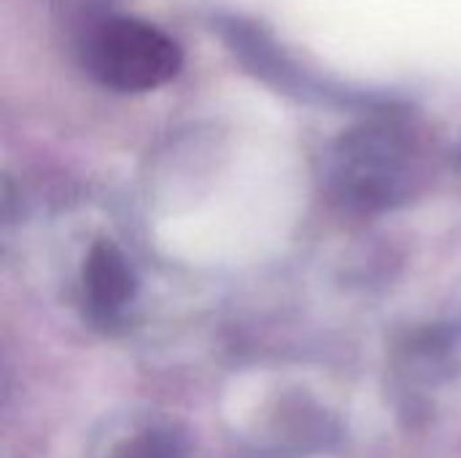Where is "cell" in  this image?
<instances>
[{"instance_id": "2", "label": "cell", "mask_w": 461, "mask_h": 458, "mask_svg": "<svg viewBox=\"0 0 461 458\" xmlns=\"http://www.w3.org/2000/svg\"><path fill=\"white\" fill-rule=\"evenodd\" d=\"M332 197L351 213H381L411 194V146L397 130L365 127L346 135L330 167Z\"/></svg>"}, {"instance_id": "4", "label": "cell", "mask_w": 461, "mask_h": 458, "mask_svg": "<svg viewBox=\"0 0 461 458\" xmlns=\"http://www.w3.org/2000/svg\"><path fill=\"white\" fill-rule=\"evenodd\" d=\"M116 458H189L184 435L170 427H151L122 443Z\"/></svg>"}, {"instance_id": "1", "label": "cell", "mask_w": 461, "mask_h": 458, "mask_svg": "<svg viewBox=\"0 0 461 458\" xmlns=\"http://www.w3.org/2000/svg\"><path fill=\"white\" fill-rule=\"evenodd\" d=\"M81 62L97 84L113 92H149L178 76L184 51L159 27L113 16L86 32Z\"/></svg>"}, {"instance_id": "3", "label": "cell", "mask_w": 461, "mask_h": 458, "mask_svg": "<svg viewBox=\"0 0 461 458\" xmlns=\"http://www.w3.org/2000/svg\"><path fill=\"white\" fill-rule=\"evenodd\" d=\"M84 302L97 324H113L138 294V278L124 251L111 240L92 243L81 267Z\"/></svg>"}]
</instances>
